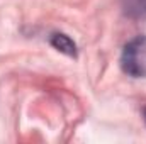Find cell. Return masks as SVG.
I'll use <instances>...</instances> for the list:
<instances>
[{"mask_svg": "<svg viewBox=\"0 0 146 144\" xmlns=\"http://www.w3.org/2000/svg\"><path fill=\"white\" fill-rule=\"evenodd\" d=\"M121 68L127 76L146 78V36H136L126 42L121 53Z\"/></svg>", "mask_w": 146, "mask_h": 144, "instance_id": "obj_1", "label": "cell"}, {"mask_svg": "<svg viewBox=\"0 0 146 144\" xmlns=\"http://www.w3.org/2000/svg\"><path fill=\"white\" fill-rule=\"evenodd\" d=\"M49 42H51V46H53L54 49H58L60 53H63V54H66V56H76V46H75V42H73L66 34H63V32H54V34H51V37H49Z\"/></svg>", "mask_w": 146, "mask_h": 144, "instance_id": "obj_3", "label": "cell"}, {"mask_svg": "<svg viewBox=\"0 0 146 144\" xmlns=\"http://www.w3.org/2000/svg\"><path fill=\"white\" fill-rule=\"evenodd\" d=\"M143 117H145V122H146V108L143 110Z\"/></svg>", "mask_w": 146, "mask_h": 144, "instance_id": "obj_4", "label": "cell"}, {"mask_svg": "<svg viewBox=\"0 0 146 144\" xmlns=\"http://www.w3.org/2000/svg\"><path fill=\"white\" fill-rule=\"evenodd\" d=\"M121 9L133 20H146V0H121Z\"/></svg>", "mask_w": 146, "mask_h": 144, "instance_id": "obj_2", "label": "cell"}]
</instances>
